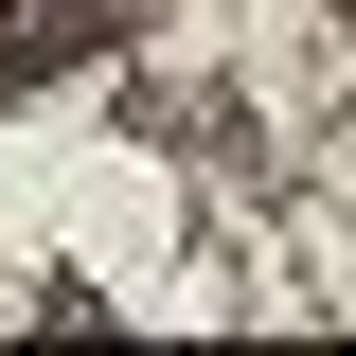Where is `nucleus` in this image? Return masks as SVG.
I'll return each instance as SVG.
<instances>
[{
  "label": "nucleus",
  "instance_id": "f257e3e1",
  "mask_svg": "<svg viewBox=\"0 0 356 356\" xmlns=\"http://www.w3.org/2000/svg\"><path fill=\"white\" fill-rule=\"evenodd\" d=\"M89 36H107V0H0V89H36V72H72Z\"/></svg>",
  "mask_w": 356,
  "mask_h": 356
}]
</instances>
